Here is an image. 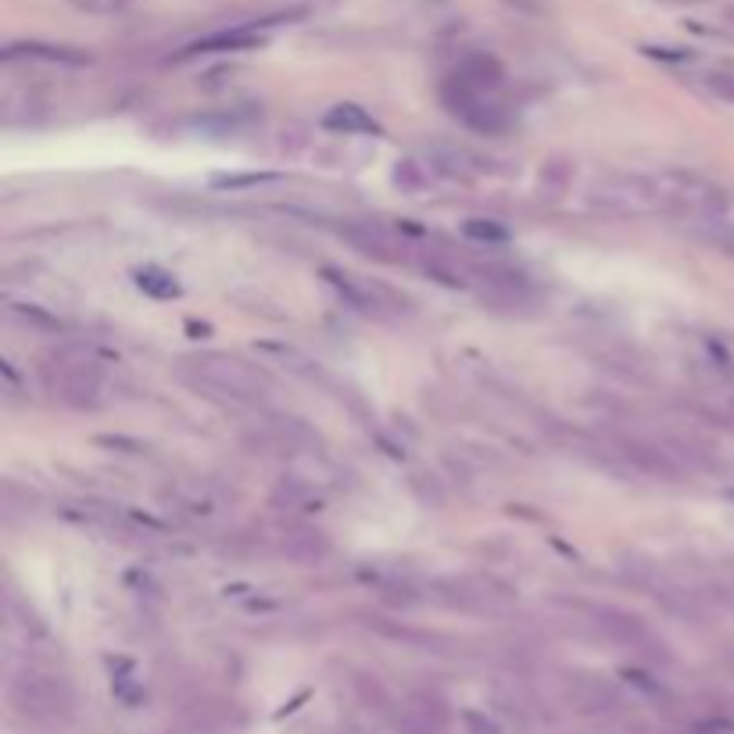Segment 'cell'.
<instances>
[{
	"label": "cell",
	"mask_w": 734,
	"mask_h": 734,
	"mask_svg": "<svg viewBox=\"0 0 734 734\" xmlns=\"http://www.w3.org/2000/svg\"><path fill=\"white\" fill-rule=\"evenodd\" d=\"M11 706L29 720H58L69 713L72 695L61 677L43 674V670H26L22 677L11 681Z\"/></svg>",
	"instance_id": "1"
},
{
	"label": "cell",
	"mask_w": 734,
	"mask_h": 734,
	"mask_svg": "<svg viewBox=\"0 0 734 734\" xmlns=\"http://www.w3.org/2000/svg\"><path fill=\"white\" fill-rule=\"evenodd\" d=\"M198 373L208 384L229 390L234 398H259L265 390L262 373H254L251 365H244L237 359H226V354H212V359L198 362Z\"/></svg>",
	"instance_id": "2"
},
{
	"label": "cell",
	"mask_w": 734,
	"mask_h": 734,
	"mask_svg": "<svg viewBox=\"0 0 734 734\" xmlns=\"http://www.w3.org/2000/svg\"><path fill=\"white\" fill-rule=\"evenodd\" d=\"M47 381L69 406H94L97 395H101V384H97V376L87 365H58V373L47 370Z\"/></svg>",
	"instance_id": "3"
},
{
	"label": "cell",
	"mask_w": 734,
	"mask_h": 734,
	"mask_svg": "<svg viewBox=\"0 0 734 734\" xmlns=\"http://www.w3.org/2000/svg\"><path fill=\"white\" fill-rule=\"evenodd\" d=\"M598 201L613 204V208H623V212H642V208H652L659 204V187L656 183H645V179H609L598 187Z\"/></svg>",
	"instance_id": "4"
},
{
	"label": "cell",
	"mask_w": 734,
	"mask_h": 734,
	"mask_svg": "<svg viewBox=\"0 0 734 734\" xmlns=\"http://www.w3.org/2000/svg\"><path fill=\"white\" fill-rule=\"evenodd\" d=\"M326 126L329 129H340V133H376V122L362 112V108L354 104H340L334 112L326 115Z\"/></svg>",
	"instance_id": "5"
},
{
	"label": "cell",
	"mask_w": 734,
	"mask_h": 734,
	"mask_svg": "<svg viewBox=\"0 0 734 734\" xmlns=\"http://www.w3.org/2000/svg\"><path fill=\"white\" fill-rule=\"evenodd\" d=\"M462 724H466V734H501V727L495 724V720L484 717V713H476V709L462 713Z\"/></svg>",
	"instance_id": "6"
},
{
	"label": "cell",
	"mask_w": 734,
	"mask_h": 734,
	"mask_svg": "<svg viewBox=\"0 0 734 734\" xmlns=\"http://www.w3.org/2000/svg\"><path fill=\"white\" fill-rule=\"evenodd\" d=\"M72 4H79L83 11H122L129 0H72Z\"/></svg>",
	"instance_id": "7"
},
{
	"label": "cell",
	"mask_w": 734,
	"mask_h": 734,
	"mask_svg": "<svg viewBox=\"0 0 734 734\" xmlns=\"http://www.w3.org/2000/svg\"><path fill=\"white\" fill-rule=\"evenodd\" d=\"M466 234H470V237H487V240H506V229H498V226H481V223H470V226H466Z\"/></svg>",
	"instance_id": "8"
},
{
	"label": "cell",
	"mask_w": 734,
	"mask_h": 734,
	"mask_svg": "<svg viewBox=\"0 0 734 734\" xmlns=\"http://www.w3.org/2000/svg\"><path fill=\"white\" fill-rule=\"evenodd\" d=\"M709 87H713L720 97H727V101H734V76H713L709 79Z\"/></svg>",
	"instance_id": "9"
},
{
	"label": "cell",
	"mask_w": 734,
	"mask_h": 734,
	"mask_svg": "<svg viewBox=\"0 0 734 734\" xmlns=\"http://www.w3.org/2000/svg\"><path fill=\"white\" fill-rule=\"evenodd\" d=\"M727 15H731V18H734V8H731V11H727Z\"/></svg>",
	"instance_id": "10"
},
{
	"label": "cell",
	"mask_w": 734,
	"mask_h": 734,
	"mask_svg": "<svg viewBox=\"0 0 734 734\" xmlns=\"http://www.w3.org/2000/svg\"><path fill=\"white\" fill-rule=\"evenodd\" d=\"M606 734H620V731H606Z\"/></svg>",
	"instance_id": "11"
}]
</instances>
